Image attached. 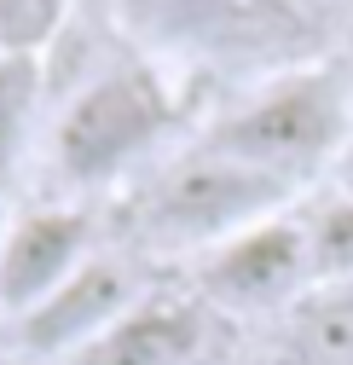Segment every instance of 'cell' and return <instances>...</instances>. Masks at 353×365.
<instances>
[{"label":"cell","instance_id":"obj_12","mask_svg":"<svg viewBox=\"0 0 353 365\" xmlns=\"http://www.w3.org/2000/svg\"><path fill=\"white\" fill-rule=\"evenodd\" d=\"M6 220H12V209H6V180H0V238H6Z\"/></svg>","mask_w":353,"mask_h":365},{"label":"cell","instance_id":"obj_11","mask_svg":"<svg viewBox=\"0 0 353 365\" xmlns=\"http://www.w3.org/2000/svg\"><path fill=\"white\" fill-rule=\"evenodd\" d=\"M70 0H0V53H41Z\"/></svg>","mask_w":353,"mask_h":365},{"label":"cell","instance_id":"obj_5","mask_svg":"<svg viewBox=\"0 0 353 365\" xmlns=\"http://www.w3.org/2000/svg\"><path fill=\"white\" fill-rule=\"evenodd\" d=\"M93 255L99 244H93V209L87 203L53 197V203L18 209L6 220V238H0V313L23 319Z\"/></svg>","mask_w":353,"mask_h":365},{"label":"cell","instance_id":"obj_9","mask_svg":"<svg viewBox=\"0 0 353 365\" xmlns=\"http://www.w3.org/2000/svg\"><path fill=\"white\" fill-rule=\"evenodd\" d=\"M307 226V261H313V284H353V192L325 197L313 215H301Z\"/></svg>","mask_w":353,"mask_h":365},{"label":"cell","instance_id":"obj_7","mask_svg":"<svg viewBox=\"0 0 353 365\" xmlns=\"http://www.w3.org/2000/svg\"><path fill=\"white\" fill-rule=\"evenodd\" d=\"M214 348V307L203 296H139L110 331L58 365H203Z\"/></svg>","mask_w":353,"mask_h":365},{"label":"cell","instance_id":"obj_10","mask_svg":"<svg viewBox=\"0 0 353 365\" xmlns=\"http://www.w3.org/2000/svg\"><path fill=\"white\" fill-rule=\"evenodd\" d=\"M139 12H157L168 35H226L243 24V12H260V0H127Z\"/></svg>","mask_w":353,"mask_h":365},{"label":"cell","instance_id":"obj_13","mask_svg":"<svg viewBox=\"0 0 353 365\" xmlns=\"http://www.w3.org/2000/svg\"><path fill=\"white\" fill-rule=\"evenodd\" d=\"M342 192H353V163H347V180H342Z\"/></svg>","mask_w":353,"mask_h":365},{"label":"cell","instance_id":"obj_2","mask_svg":"<svg viewBox=\"0 0 353 365\" xmlns=\"http://www.w3.org/2000/svg\"><path fill=\"white\" fill-rule=\"evenodd\" d=\"M174 128H180V99L157 76V64H145V58L110 64L58 110L47 168L58 180V192H70V203H75L87 192H105L116 180H127L134 168H145Z\"/></svg>","mask_w":353,"mask_h":365},{"label":"cell","instance_id":"obj_4","mask_svg":"<svg viewBox=\"0 0 353 365\" xmlns=\"http://www.w3.org/2000/svg\"><path fill=\"white\" fill-rule=\"evenodd\" d=\"M301 290H313V261H307V226L301 215H267L249 232L226 238L197 261V296L209 307H284Z\"/></svg>","mask_w":353,"mask_h":365},{"label":"cell","instance_id":"obj_6","mask_svg":"<svg viewBox=\"0 0 353 365\" xmlns=\"http://www.w3.org/2000/svg\"><path fill=\"white\" fill-rule=\"evenodd\" d=\"M139 296L145 290L134 284V267H127L122 255H105L99 250L93 261H81L41 307H29L23 319H12V336H18L23 359L58 365L64 354H75V348L93 342L99 331H110Z\"/></svg>","mask_w":353,"mask_h":365},{"label":"cell","instance_id":"obj_1","mask_svg":"<svg viewBox=\"0 0 353 365\" xmlns=\"http://www.w3.org/2000/svg\"><path fill=\"white\" fill-rule=\"evenodd\" d=\"M295 186L260 174L214 145L162 163L122 209V238L139 255H209L255 220L284 215Z\"/></svg>","mask_w":353,"mask_h":365},{"label":"cell","instance_id":"obj_8","mask_svg":"<svg viewBox=\"0 0 353 365\" xmlns=\"http://www.w3.org/2000/svg\"><path fill=\"white\" fill-rule=\"evenodd\" d=\"M41 105V53H0V180L12 186Z\"/></svg>","mask_w":353,"mask_h":365},{"label":"cell","instance_id":"obj_3","mask_svg":"<svg viewBox=\"0 0 353 365\" xmlns=\"http://www.w3.org/2000/svg\"><path fill=\"white\" fill-rule=\"evenodd\" d=\"M347 128H353L347 81L336 70H290L260 93H249L238 110H226L203 133V145L273 174L284 186H301L330 157H342Z\"/></svg>","mask_w":353,"mask_h":365},{"label":"cell","instance_id":"obj_14","mask_svg":"<svg viewBox=\"0 0 353 365\" xmlns=\"http://www.w3.org/2000/svg\"><path fill=\"white\" fill-rule=\"evenodd\" d=\"M0 365H6V359H0Z\"/></svg>","mask_w":353,"mask_h":365}]
</instances>
